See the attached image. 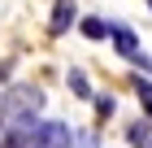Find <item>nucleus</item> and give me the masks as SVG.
Listing matches in <instances>:
<instances>
[{"label": "nucleus", "mask_w": 152, "mask_h": 148, "mask_svg": "<svg viewBox=\"0 0 152 148\" xmlns=\"http://www.w3.org/2000/svg\"><path fill=\"white\" fill-rule=\"evenodd\" d=\"M44 105V96H39L35 87H9V96H4V105H0V118L4 122H13V118H31Z\"/></svg>", "instance_id": "obj_1"}, {"label": "nucleus", "mask_w": 152, "mask_h": 148, "mask_svg": "<svg viewBox=\"0 0 152 148\" xmlns=\"http://www.w3.org/2000/svg\"><path fill=\"white\" fill-rule=\"evenodd\" d=\"M31 148H70V126L65 122H44Z\"/></svg>", "instance_id": "obj_2"}, {"label": "nucleus", "mask_w": 152, "mask_h": 148, "mask_svg": "<svg viewBox=\"0 0 152 148\" xmlns=\"http://www.w3.org/2000/svg\"><path fill=\"white\" fill-rule=\"evenodd\" d=\"M74 22H78V4H74V0H57V4H52V22H48V31H52V35H65Z\"/></svg>", "instance_id": "obj_3"}, {"label": "nucleus", "mask_w": 152, "mask_h": 148, "mask_svg": "<svg viewBox=\"0 0 152 148\" xmlns=\"http://www.w3.org/2000/svg\"><path fill=\"white\" fill-rule=\"evenodd\" d=\"M113 44H117V52H122L126 61H135V57L143 52V48H139V39H135V31H130V26H117V31H113Z\"/></svg>", "instance_id": "obj_4"}, {"label": "nucleus", "mask_w": 152, "mask_h": 148, "mask_svg": "<svg viewBox=\"0 0 152 148\" xmlns=\"http://www.w3.org/2000/svg\"><path fill=\"white\" fill-rule=\"evenodd\" d=\"M87 39H109V35L117 31V22H104V18H83V26H78Z\"/></svg>", "instance_id": "obj_5"}, {"label": "nucleus", "mask_w": 152, "mask_h": 148, "mask_svg": "<svg viewBox=\"0 0 152 148\" xmlns=\"http://www.w3.org/2000/svg\"><path fill=\"white\" fill-rule=\"evenodd\" d=\"M126 139H130L135 148H152V122H143V118H139V122L126 131Z\"/></svg>", "instance_id": "obj_6"}, {"label": "nucleus", "mask_w": 152, "mask_h": 148, "mask_svg": "<svg viewBox=\"0 0 152 148\" xmlns=\"http://www.w3.org/2000/svg\"><path fill=\"white\" fill-rule=\"evenodd\" d=\"M70 87H74V96H78V100H87V96H91V83H87V74H83V70H70Z\"/></svg>", "instance_id": "obj_7"}, {"label": "nucleus", "mask_w": 152, "mask_h": 148, "mask_svg": "<svg viewBox=\"0 0 152 148\" xmlns=\"http://www.w3.org/2000/svg\"><path fill=\"white\" fill-rule=\"evenodd\" d=\"M96 113H100V118L113 113V96H96Z\"/></svg>", "instance_id": "obj_8"}, {"label": "nucleus", "mask_w": 152, "mask_h": 148, "mask_svg": "<svg viewBox=\"0 0 152 148\" xmlns=\"http://www.w3.org/2000/svg\"><path fill=\"white\" fill-rule=\"evenodd\" d=\"M0 135H4V118H0Z\"/></svg>", "instance_id": "obj_9"}]
</instances>
